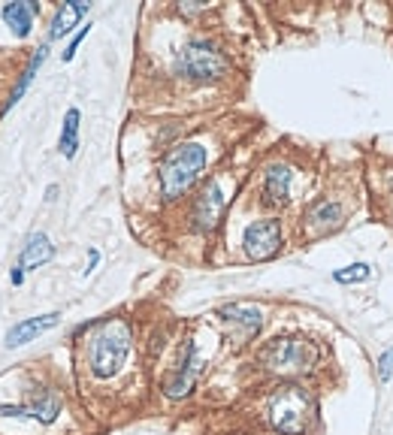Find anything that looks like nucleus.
<instances>
[{"label": "nucleus", "instance_id": "obj_8", "mask_svg": "<svg viewBox=\"0 0 393 435\" xmlns=\"http://www.w3.org/2000/svg\"><path fill=\"white\" fill-rule=\"evenodd\" d=\"M306 227H309V236H327L330 230L342 227V221H345V209L336 200H321L315 203L309 212H306Z\"/></svg>", "mask_w": 393, "mask_h": 435}, {"label": "nucleus", "instance_id": "obj_20", "mask_svg": "<svg viewBox=\"0 0 393 435\" xmlns=\"http://www.w3.org/2000/svg\"><path fill=\"white\" fill-rule=\"evenodd\" d=\"M88 30H91V25H82V30H79V34L70 39V46H67V52H64V60H73L76 58V48L82 46V39L88 37Z\"/></svg>", "mask_w": 393, "mask_h": 435}, {"label": "nucleus", "instance_id": "obj_18", "mask_svg": "<svg viewBox=\"0 0 393 435\" xmlns=\"http://www.w3.org/2000/svg\"><path fill=\"white\" fill-rule=\"evenodd\" d=\"M79 121H82V112H79L76 106L67 109L64 130H60V139H58V148H60V155H64L67 160H73L76 151H79Z\"/></svg>", "mask_w": 393, "mask_h": 435}, {"label": "nucleus", "instance_id": "obj_9", "mask_svg": "<svg viewBox=\"0 0 393 435\" xmlns=\"http://www.w3.org/2000/svg\"><path fill=\"white\" fill-rule=\"evenodd\" d=\"M60 323V315L58 311H49V315H39V318H27V320H18L13 330L6 332V348H22L27 342H34L37 336H43V332L55 330Z\"/></svg>", "mask_w": 393, "mask_h": 435}, {"label": "nucleus", "instance_id": "obj_22", "mask_svg": "<svg viewBox=\"0 0 393 435\" xmlns=\"http://www.w3.org/2000/svg\"><path fill=\"white\" fill-rule=\"evenodd\" d=\"M9 281H13V285L18 287V285H22V281H25V272H22V269H18V266H15V269H13V275H9Z\"/></svg>", "mask_w": 393, "mask_h": 435}, {"label": "nucleus", "instance_id": "obj_10", "mask_svg": "<svg viewBox=\"0 0 393 435\" xmlns=\"http://www.w3.org/2000/svg\"><path fill=\"white\" fill-rule=\"evenodd\" d=\"M197 372H200V357H197V348H194V342H188L185 345V360H181V366L176 375H169L164 381V390H167V396H188L191 387H194V378H197Z\"/></svg>", "mask_w": 393, "mask_h": 435}, {"label": "nucleus", "instance_id": "obj_19", "mask_svg": "<svg viewBox=\"0 0 393 435\" xmlns=\"http://www.w3.org/2000/svg\"><path fill=\"white\" fill-rule=\"evenodd\" d=\"M369 275H372L369 263H354V266H345V269L333 272V278H336L339 285H357V281H366Z\"/></svg>", "mask_w": 393, "mask_h": 435}, {"label": "nucleus", "instance_id": "obj_5", "mask_svg": "<svg viewBox=\"0 0 393 435\" xmlns=\"http://www.w3.org/2000/svg\"><path fill=\"white\" fill-rule=\"evenodd\" d=\"M176 67L181 76L194 79V82H215V79L227 73V58L206 39H191L179 52Z\"/></svg>", "mask_w": 393, "mask_h": 435}, {"label": "nucleus", "instance_id": "obj_12", "mask_svg": "<svg viewBox=\"0 0 393 435\" xmlns=\"http://www.w3.org/2000/svg\"><path fill=\"white\" fill-rule=\"evenodd\" d=\"M218 315L227 323H236V327L245 330V336H257L260 327H264V311L257 306H248V302H230V306H221Z\"/></svg>", "mask_w": 393, "mask_h": 435}, {"label": "nucleus", "instance_id": "obj_3", "mask_svg": "<svg viewBox=\"0 0 393 435\" xmlns=\"http://www.w3.org/2000/svg\"><path fill=\"white\" fill-rule=\"evenodd\" d=\"M315 360H318V348L306 339H272L260 351V363L272 372H281V375L309 372L315 366Z\"/></svg>", "mask_w": 393, "mask_h": 435}, {"label": "nucleus", "instance_id": "obj_15", "mask_svg": "<svg viewBox=\"0 0 393 435\" xmlns=\"http://www.w3.org/2000/svg\"><path fill=\"white\" fill-rule=\"evenodd\" d=\"M290 178H294V169L288 164H272L266 169V181H264V194L269 203H288V194H290Z\"/></svg>", "mask_w": 393, "mask_h": 435}, {"label": "nucleus", "instance_id": "obj_17", "mask_svg": "<svg viewBox=\"0 0 393 435\" xmlns=\"http://www.w3.org/2000/svg\"><path fill=\"white\" fill-rule=\"evenodd\" d=\"M46 55H49V43H43V46H39V48H37V55H34V58H30V64L25 67V73H22V79H18V85L13 88V94H9V100H6V106H4V109H0V115H6V112H9V109H13V106L18 103V100H22V97H25V91H27V85H30V82H34L37 70H39V67H43V60H46Z\"/></svg>", "mask_w": 393, "mask_h": 435}, {"label": "nucleus", "instance_id": "obj_23", "mask_svg": "<svg viewBox=\"0 0 393 435\" xmlns=\"http://www.w3.org/2000/svg\"><path fill=\"white\" fill-rule=\"evenodd\" d=\"M97 260H100V254H97V251H94V248H91V263H88L85 275H88V272H91V269H94V266H97Z\"/></svg>", "mask_w": 393, "mask_h": 435}, {"label": "nucleus", "instance_id": "obj_11", "mask_svg": "<svg viewBox=\"0 0 393 435\" xmlns=\"http://www.w3.org/2000/svg\"><path fill=\"white\" fill-rule=\"evenodd\" d=\"M22 408H25V417H34L39 423H55L58 420V414H60V399L55 396L52 390H46V387H37V390H30L25 402H22Z\"/></svg>", "mask_w": 393, "mask_h": 435}, {"label": "nucleus", "instance_id": "obj_6", "mask_svg": "<svg viewBox=\"0 0 393 435\" xmlns=\"http://www.w3.org/2000/svg\"><path fill=\"white\" fill-rule=\"evenodd\" d=\"M242 245H245L248 260H269V257H276L278 248H281V224L276 218L255 221L251 227H245Z\"/></svg>", "mask_w": 393, "mask_h": 435}, {"label": "nucleus", "instance_id": "obj_2", "mask_svg": "<svg viewBox=\"0 0 393 435\" xmlns=\"http://www.w3.org/2000/svg\"><path fill=\"white\" fill-rule=\"evenodd\" d=\"M127 353H130V327L124 320H109L91 336L88 348L91 372L97 378H112L124 366Z\"/></svg>", "mask_w": 393, "mask_h": 435}, {"label": "nucleus", "instance_id": "obj_21", "mask_svg": "<svg viewBox=\"0 0 393 435\" xmlns=\"http://www.w3.org/2000/svg\"><path fill=\"white\" fill-rule=\"evenodd\" d=\"M378 375H381V381H390V375H393V348L387 351V353H381V360H378Z\"/></svg>", "mask_w": 393, "mask_h": 435}, {"label": "nucleus", "instance_id": "obj_1", "mask_svg": "<svg viewBox=\"0 0 393 435\" xmlns=\"http://www.w3.org/2000/svg\"><path fill=\"white\" fill-rule=\"evenodd\" d=\"M206 167V148L200 143L176 145L160 164V194L167 200H179L200 178Z\"/></svg>", "mask_w": 393, "mask_h": 435}, {"label": "nucleus", "instance_id": "obj_4", "mask_svg": "<svg viewBox=\"0 0 393 435\" xmlns=\"http://www.w3.org/2000/svg\"><path fill=\"white\" fill-rule=\"evenodd\" d=\"M309 396L302 387H278L276 396L269 399V420L281 435H299L309 427Z\"/></svg>", "mask_w": 393, "mask_h": 435}, {"label": "nucleus", "instance_id": "obj_16", "mask_svg": "<svg viewBox=\"0 0 393 435\" xmlns=\"http://www.w3.org/2000/svg\"><path fill=\"white\" fill-rule=\"evenodd\" d=\"M4 22L13 27V34L18 37V39H25L27 34H30V25H34V15H37V4H6L4 6Z\"/></svg>", "mask_w": 393, "mask_h": 435}, {"label": "nucleus", "instance_id": "obj_14", "mask_svg": "<svg viewBox=\"0 0 393 435\" xmlns=\"http://www.w3.org/2000/svg\"><path fill=\"white\" fill-rule=\"evenodd\" d=\"M91 9V4H82V0H70V4H64L55 13L52 18V30H49V43L52 39H60V37H67L70 30H73L79 22L85 18V13Z\"/></svg>", "mask_w": 393, "mask_h": 435}, {"label": "nucleus", "instance_id": "obj_7", "mask_svg": "<svg viewBox=\"0 0 393 435\" xmlns=\"http://www.w3.org/2000/svg\"><path fill=\"white\" fill-rule=\"evenodd\" d=\"M224 209H227L224 190H221L218 181H209V185L200 190V197H197V203H194V212H191L194 230L212 233V230L221 224V218H224Z\"/></svg>", "mask_w": 393, "mask_h": 435}, {"label": "nucleus", "instance_id": "obj_13", "mask_svg": "<svg viewBox=\"0 0 393 435\" xmlns=\"http://www.w3.org/2000/svg\"><path fill=\"white\" fill-rule=\"evenodd\" d=\"M52 257H55L52 239H49L46 233H34V236H27L25 248H22V257H18V269H22V272L39 269L43 263H49Z\"/></svg>", "mask_w": 393, "mask_h": 435}]
</instances>
